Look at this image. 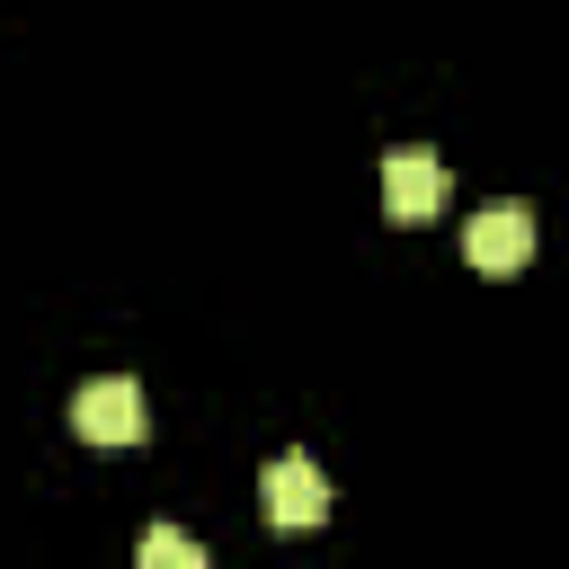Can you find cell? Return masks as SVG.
<instances>
[{
	"mask_svg": "<svg viewBox=\"0 0 569 569\" xmlns=\"http://www.w3.org/2000/svg\"><path fill=\"white\" fill-rule=\"evenodd\" d=\"M71 436H80V445H98V453H116V445H142V436H151L142 382H124V373L89 382V391L71 400Z\"/></svg>",
	"mask_w": 569,
	"mask_h": 569,
	"instance_id": "1",
	"label": "cell"
},
{
	"mask_svg": "<svg viewBox=\"0 0 569 569\" xmlns=\"http://www.w3.org/2000/svg\"><path fill=\"white\" fill-rule=\"evenodd\" d=\"M258 507H267L276 533H311V525L329 516V480H320V462H311V453H276V462L258 471Z\"/></svg>",
	"mask_w": 569,
	"mask_h": 569,
	"instance_id": "2",
	"label": "cell"
},
{
	"mask_svg": "<svg viewBox=\"0 0 569 569\" xmlns=\"http://www.w3.org/2000/svg\"><path fill=\"white\" fill-rule=\"evenodd\" d=\"M462 258H471L480 276H516V267L533 258V204L498 196L489 213H471V231H462Z\"/></svg>",
	"mask_w": 569,
	"mask_h": 569,
	"instance_id": "3",
	"label": "cell"
},
{
	"mask_svg": "<svg viewBox=\"0 0 569 569\" xmlns=\"http://www.w3.org/2000/svg\"><path fill=\"white\" fill-rule=\"evenodd\" d=\"M436 204H445V160L391 151V160H382V213H391V222H436Z\"/></svg>",
	"mask_w": 569,
	"mask_h": 569,
	"instance_id": "4",
	"label": "cell"
},
{
	"mask_svg": "<svg viewBox=\"0 0 569 569\" xmlns=\"http://www.w3.org/2000/svg\"><path fill=\"white\" fill-rule=\"evenodd\" d=\"M133 560H142V569H204V551H196L178 525H151V533L133 542Z\"/></svg>",
	"mask_w": 569,
	"mask_h": 569,
	"instance_id": "5",
	"label": "cell"
}]
</instances>
